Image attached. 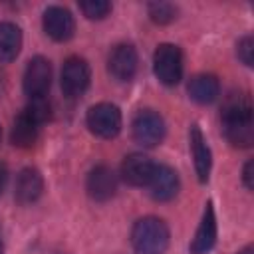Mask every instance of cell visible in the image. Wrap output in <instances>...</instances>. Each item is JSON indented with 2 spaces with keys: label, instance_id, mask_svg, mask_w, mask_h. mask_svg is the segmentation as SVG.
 Listing matches in <instances>:
<instances>
[{
  "label": "cell",
  "instance_id": "1",
  "mask_svg": "<svg viewBox=\"0 0 254 254\" xmlns=\"http://www.w3.org/2000/svg\"><path fill=\"white\" fill-rule=\"evenodd\" d=\"M222 133L232 147L246 149L254 143L252 101L246 93H230L222 105Z\"/></svg>",
  "mask_w": 254,
  "mask_h": 254
},
{
  "label": "cell",
  "instance_id": "2",
  "mask_svg": "<svg viewBox=\"0 0 254 254\" xmlns=\"http://www.w3.org/2000/svg\"><path fill=\"white\" fill-rule=\"evenodd\" d=\"M169 238V226L157 216H143L131 228V244L137 254H165Z\"/></svg>",
  "mask_w": 254,
  "mask_h": 254
},
{
  "label": "cell",
  "instance_id": "3",
  "mask_svg": "<svg viewBox=\"0 0 254 254\" xmlns=\"http://www.w3.org/2000/svg\"><path fill=\"white\" fill-rule=\"evenodd\" d=\"M153 71L163 85H177L183 77V52L175 44H159L153 54Z\"/></svg>",
  "mask_w": 254,
  "mask_h": 254
},
{
  "label": "cell",
  "instance_id": "4",
  "mask_svg": "<svg viewBox=\"0 0 254 254\" xmlns=\"http://www.w3.org/2000/svg\"><path fill=\"white\" fill-rule=\"evenodd\" d=\"M85 123L93 135H97L101 139H113L121 131L123 117H121V111L117 105L103 101V103H95L87 109Z\"/></svg>",
  "mask_w": 254,
  "mask_h": 254
},
{
  "label": "cell",
  "instance_id": "5",
  "mask_svg": "<svg viewBox=\"0 0 254 254\" xmlns=\"http://www.w3.org/2000/svg\"><path fill=\"white\" fill-rule=\"evenodd\" d=\"M131 133H133V139L139 145H143V147H155V145H159L165 139V133H167L165 119L155 109H141L133 117Z\"/></svg>",
  "mask_w": 254,
  "mask_h": 254
},
{
  "label": "cell",
  "instance_id": "6",
  "mask_svg": "<svg viewBox=\"0 0 254 254\" xmlns=\"http://www.w3.org/2000/svg\"><path fill=\"white\" fill-rule=\"evenodd\" d=\"M89 79H91V71L83 58L71 56L64 62L60 83H62V91L65 97L75 99V97L83 95L85 89L89 87Z\"/></svg>",
  "mask_w": 254,
  "mask_h": 254
},
{
  "label": "cell",
  "instance_id": "7",
  "mask_svg": "<svg viewBox=\"0 0 254 254\" xmlns=\"http://www.w3.org/2000/svg\"><path fill=\"white\" fill-rule=\"evenodd\" d=\"M52 85V64L44 56H36L24 69V91L30 99L46 97Z\"/></svg>",
  "mask_w": 254,
  "mask_h": 254
},
{
  "label": "cell",
  "instance_id": "8",
  "mask_svg": "<svg viewBox=\"0 0 254 254\" xmlns=\"http://www.w3.org/2000/svg\"><path fill=\"white\" fill-rule=\"evenodd\" d=\"M42 26H44V32L54 42H67L75 32V20L71 12L64 6H48L44 10Z\"/></svg>",
  "mask_w": 254,
  "mask_h": 254
},
{
  "label": "cell",
  "instance_id": "9",
  "mask_svg": "<svg viewBox=\"0 0 254 254\" xmlns=\"http://www.w3.org/2000/svg\"><path fill=\"white\" fill-rule=\"evenodd\" d=\"M107 67H109V73L117 81H131L135 77V73H137V67H139L137 50L131 44H119V46H115L113 52L109 54Z\"/></svg>",
  "mask_w": 254,
  "mask_h": 254
},
{
  "label": "cell",
  "instance_id": "10",
  "mask_svg": "<svg viewBox=\"0 0 254 254\" xmlns=\"http://www.w3.org/2000/svg\"><path fill=\"white\" fill-rule=\"evenodd\" d=\"M87 194L97 200V202H105L109 200L115 190H117V175L113 173L111 167L107 165H97L89 171L87 175V183H85Z\"/></svg>",
  "mask_w": 254,
  "mask_h": 254
},
{
  "label": "cell",
  "instance_id": "11",
  "mask_svg": "<svg viewBox=\"0 0 254 254\" xmlns=\"http://www.w3.org/2000/svg\"><path fill=\"white\" fill-rule=\"evenodd\" d=\"M155 165L157 163H153L151 157L143 153H131L121 163V177L131 187H147L155 171Z\"/></svg>",
  "mask_w": 254,
  "mask_h": 254
},
{
  "label": "cell",
  "instance_id": "12",
  "mask_svg": "<svg viewBox=\"0 0 254 254\" xmlns=\"http://www.w3.org/2000/svg\"><path fill=\"white\" fill-rule=\"evenodd\" d=\"M151 189V196L159 202H167L177 196L181 189V181L175 169L167 165H155V171L151 175V181L147 185Z\"/></svg>",
  "mask_w": 254,
  "mask_h": 254
},
{
  "label": "cell",
  "instance_id": "13",
  "mask_svg": "<svg viewBox=\"0 0 254 254\" xmlns=\"http://www.w3.org/2000/svg\"><path fill=\"white\" fill-rule=\"evenodd\" d=\"M44 192V177L36 167H26L16 177L14 196L20 204H32L36 202Z\"/></svg>",
  "mask_w": 254,
  "mask_h": 254
},
{
  "label": "cell",
  "instance_id": "14",
  "mask_svg": "<svg viewBox=\"0 0 254 254\" xmlns=\"http://www.w3.org/2000/svg\"><path fill=\"white\" fill-rule=\"evenodd\" d=\"M214 244H216V216L212 202L208 200L204 204V212L196 228V234L190 242V254H208L214 248Z\"/></svg>",
  "mask_w": 254,
  "mask_h": 254
},
{
  "label": "cell",
  "instance_id": "15",
  "mask_svg": "<svg viewBox=\"0 0 254 254\" xmlns=\"http://www.w3.org/2000/svg\"><path fill=\"white\" fill-rule=\"evenodd\" d=\"M189 141H190V153H192V161H194V171L200 183H206L210 177V167H212V155H210V147L200 131V127L194 123L190 127L189 133Z\"/></svg>",
  "mask_w": 254,
  "mask_h": 254
},
{
  "label": "cell",
  "instance_id": "16",
  "mask_svg": "<svg viewBox=\"0 0 254 254\" xmlns=\"http://www.w3.org/2000/svg\"><path fill=\"white\" fill-rule=\"evenodd\" d=\"M187 91L194 103L208 105L220 95V83H218V77L212 73H196L190 77Z\"/></svg>",
  "mask_w": 254,
  "mask_h": 254
},
{
  "label": "cell",
  "instance_id": "17",
  "mask_svg": "<svg viewBox=\"0 0 254 254\" xmlns=\"http://www.w3.org/2000/svg\"><path fill=\"white\" fill-rule=\"evenodd\" d=\"M38 131H40V125L26 113L22 111L14 123H12V129H10V141L14 147L18 149H28L36 143L38 139Z\"/></svg>",
  "mask_w": 254,
  "mask_h": 254
},
{
  "label": "cell",
  "instance_id": "18",
  "mask_svg": "<svg viewBox=\"0 0 254 254\" xmlns=\"http://www.w3.org/2000/svg\"><path fill=\"white\" fill-rule=\"evenodd\" d=\"M22 50V30L12 22L0 24V62L8 64L16 60Z\"/></svg>",
  "mask_w": 254,
  "mask_h": 254
},
{
  "label": "cell",
  "instance_id": "19",
  "mask_svg": "<svg viewBox=\"0 0 254 254\" xmlns=\"http://www.w3.org/2000/svg\"><path fill=\"white\" fill-rule=\"evenodd\" d=\"M147 10L155 24H169L177 18V6L169 4V2H151L147 6Z\"/></svg>",
  "mask_w": 254,
  "mask_h": 254
},
{
  "label": "cell",
  "instance_id": "20",
  "mask_svg": "<svg viewBox=\"0 0 254 254\" xmlns=\"http://www.w3.org/2000/svg\"><path fill=\"white\" fill-rule=\"evenodd\" d=\"M38 125H42V123H46L48 119H50V115H52V107H50V101L46 99V97H36V99H30V103L26 105V109H24Z\"/></svg>",
  "mask_w": 254,
  "mask_h": 254
},
{
  "label": "cell",
  "instance_id": "21",
  "mask_svg": "<svg viewBox=\"0 0 254 254\" xmlns=\"http://www.w3.org/2000/svg\"><path fill=\"white\" fill-rule=\"evenodd\" d=\"M79 10L89 20H103L111 12V4L105 0H85V2H79Z\"/></svg>",
  "mask_w": 254,
  "mask_h": 254
},
{
  "label": "cell",
  "instance_id": "22",
  "mask_svg": "<svg viewBox=\"0 0 254 254\" xmlns=\"http://www.w3.org/2000/svg\"><path fill=\"white\" fill-rule=\"evenodd\" d=\"M236 54H238V60H240L244 65L252 67V64H254V38H252L250 34H246V36H242V38L238 40Z\"/></svg>",
  "mask_w": 254,
  "mask_h": 254
},
{
  "label": "cell",
  "instance_id": "23",
  "mask_svg": "<svg viewBox=\"0 0 254 254\" xmlns=\"http://www.w3.org/2000/svg\"><path fill=\"white\" fill-rule=\"evenodd\" d=\"M242 181H244V187L248 190H252V187H254V181H252V161H246V165L242 169Z\"/></svg>",
  "mask_w": 254,
  "mask_h": 254
},
{
  "label": "cell",
  "instance_id": "24",
  "mask_svg": "<svg viewBox=\"0 0 254 254\" xmlns=\"http://www.w3.org/2000/svg\"><path fill=\"white\" fill-rule=\"evenodd\" d=\"M6 183H8V167H6V163L0 161V194L6 189Z\"/></svg>",
  "mask_w": 254,
  "mask_h": 254
},
{
  "label": "cell",
  "instance_id": "25",
  "mask_svg": "<svg viewBox=\"0 0 254 254\" xmlns=\"http://www.w3.org/2000/svg\"><path fill=\"white\" fill-rule=\"evenodd\" d=\"M238 254H254V248H252V246L248 244V246H244V248H242V250H240Z\"/></svg>",
  "mask_w": 254,
  "mask_h": 254
},
{
  "label": "cell",
  "instance_id": "26",
  "mask_svg": "<svg viewBox=\"0 0 254 254\" xmlns=\"http://www.w3.org/2000/svg\"><path fill=\"white\" fill-rule=\"evenodd\" d=\"M0 89H2V75H0Z\"/></svg>",
  "mask_w": 254,
  "mask_h": 254
},
{
  "label": "cell",
  "instance_id": "27",
  "mask_svg": "<svg viewBox=\"0 0 254 254\" xmlns=\"http://www.w3.org/2000/svg\"><path fill=\"white\" fill-rule=\"evenodd\" d=\"M0 250H2V240H0Z\"/></svg>",
  "mask_w": 254,
  "mask_h": 254
},
{
  "label": "cell",
  "instance_id": "28",
  "mask_svg": "<svg viewBox=\"0 0 254 254\" xmlns=\"http://www.w3.org/2000/svg\"><path fill=\"white\" fill-rule=\"evenodd\" d=\"M0 137H2V129H0Z\"/></svg>",
  "mask_w": 254,
  "mask_h": 254
},
{
  "label": "cell",
  "instance_id": "29",
  "mask_svg": "<svg viewBox=\"0 0 254 254\" xmlns=\"http://www.w3.org/2000/svg\"><path fill=\"white\" fill-rule=\"evenodd\" d=\"M0 254H2V250H0Z\"/></svg>",
  "mask_w": 254,
  "mask_h": 254
}]
</instances>
